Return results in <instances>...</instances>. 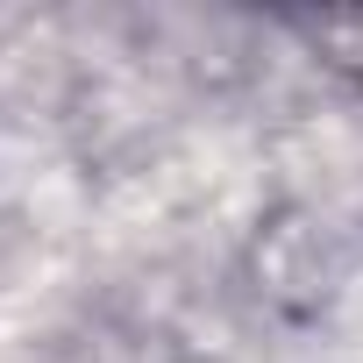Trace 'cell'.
Returning <instances> with one entry per match:
<instances>
[]
</instances>
